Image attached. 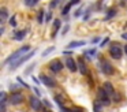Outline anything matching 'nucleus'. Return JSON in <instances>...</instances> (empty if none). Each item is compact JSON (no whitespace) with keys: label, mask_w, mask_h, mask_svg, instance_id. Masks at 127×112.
I'll return each mask as SVG.
<instances>
[{"label":"nucleus","mask_w":127,"mask_h":112,"mask_svg":"<svg viewBox=\"0 0 127 112\" xmlns=\"http://www.w3.org/2000/svg\"><path fill=\"white\" fill-rule=\"evenodd\" d=\"M29 52H30V46H29V45H25V46H22V48L17 49V51H15L14 53H11V55H10V56L7 57L6 60H4V63L14 62V60H17V59H19V57H22L23 55L29 53Z\"/></svg>","instance_id":"obj_1"},{"label":"nucleus","mask_w":127,"mask_h":112,"mask_svg":"<svg viewBox=\"0 0 127 112\" xmlns=\"http://www.w3.org/2000/svg\"><path fill=\"white\" fill-rule=\"evenodd\" d=\"M34 53H36V49H33V51H30L29 53H26V55H23L22 57H19V59H17V60H14V62H11V64H10V70L11 71H14V70H17L19 66H22L25 62H28L29 59H30L32 56H34Z\"/></svg>","instance_id":"obj_2"},{"label":"nucleus","mask_w":127,"mask_h":112,"mask_svg":"<svg viewBox=\"0 0 127 112\" xmlns=\"http://www.w3.org/2000/svg\"><path fill=\"white\" fill-rule=\"evenodd\" d=\"M97 98H98V101L102 105H109V103H111V96L105 92L104 87H100L98 89V92H97Z\"/></svg>","instance_id":"obj_3"},{"label":"nucleus","mask_w":127,"mask_h":112,"mask_svg":"<svg viewBox=\"0 0 127 112\" xmlns=\"http://www.w3.org/2000/svg\"><path fill=\"white\" fill-rule=\"evenodd\" d=\"M100 67H101V71L105 74V75H112L113 74V66L111 64L108 60H105V59H101L100 60Z\"/></svg>","instance_id":"obj_4"},{"label":"nucleus","mask_w":127,"mask_h":112,"mask_svg":"<svg viewBox=\"0 0 127 112\" xmlns=\"http://www.w3.org/2000/svg\"><path fill=\"white\" fill-rule=\"evenodd\" d=\"M109 53L111 56L113 57V59H120L122 57V48L120 45H118V44H112L109 48Z\"/></svg>","instance_id":"obj_5"},{"label":"nucleus","mask_w":127,"mask_h":112,"mask_svg":"<svg viewBox=\"0 0 127 112\" xmlns=\"http://www.w3.org/2000/svg\"><path fill=\"white\" fill-rule=\"evenodd\" d=\"M22 101H23V94L19 92H15L10 96V103H11L12 105H18V104H21Z\"/></svg>","instance_id":"obj_6"},{"label":"nucleus","mask_w":127,"mask_h":112,"mask_svg":"<svg viewBox=\"0 0 127 112\" xmlns=\"http://www.w3.org/2000/svg\"><path fill=\"white\" fill-rule=\"evenodd\" d=\"M49 68L51 71H53V73H59V71L63 70V63L60 62V60H52V62L49 63Z\"/></svg>","instance_id":"obj_7"},{"label":"nucleus","mask_w":127,"mask_h":112,"mask_svg":"<svg viewBox=\"0 0 127 112\" xmlns=\"http://www.w3.org/2000/svg\"><path fill=\"white\" fill-rule=\"evenodd\" d=\"M40 82L41 83H44L45 86H48V87H55V81H53L52 78H49L48 75H44V74H41L40 75Z\"/></svg>","instance_id":"obj_8"},{"label":"nucleus","mask_w":127,"mask_h":112,"mask_svg":"<svg viewBox=\"0 0 127 112\" xmlns=\"http://www.w3.org/2000/svg\"><path fill=\"white\" fill-rule=\"evenodd\" d=\"M29 100H30V107H32V109H33V111H41V107L42 105H41V101H40L38 98L32 96Z\"/></svg>","instance_id":"obj_9"},{"label":"nucleus","mask_w":127,"mask_h":112,"mask_svg":"<svg viewBox=\"0 0 127 112\" xmlns=\"http://www.w3.org/2000/svg\"><path fill=\"white\" fill-rule=\"evenodd\" d=\"M66 67L68 68L71 73H74V71H77V63H75V60L72 59L71 56H68V57H66Z\"/></svg>","instance_id":"obj_10"},{"label":"nucleus","mask_w":127,"mask_h":112,"mask_svg":"<svg viewBox=\"0 0 127 112\" xmlns=\"http://www.w3.org/2000/svg\"><path fill=\"white\" fill-rule=\"evenodd\" d=\"M78 70H79V73L82 74V75H88V68H86V64H85L82 57L78 59Z\"/></svg>","instance_id":"obj_11"},{"label":"nucleus","mask_w":127,"mask_h":112,"mask_svg":"<svg viewBox=\"0 0 127 112\" xmlns=\"http://www.w3.org/2000/svg\"><path fill=\"white\" fill-rule=\"evenodd\" d=\"M79 3H81V0H71V1H70L68 4L63 8V12H62V14H63V15H67V14H68V11H70V8L74 7V5H77V4H79Z\"/></svg>","instance_id":"obj_12"},{"label":"nucleus","mask_w":127,"mask_h":112,"mask_svg":"<svg viewBox=\"0 0 127 112\" xmlns=\"http://www.w3.org/2000/svg\"><path fill=\"white\" fill-rule=\"evenodd\" d=\"M102 87L105 89V92L108 93V94L112 97L113 94H115V90H113V86H112V83L111 82H104V85H102Z\"/></svg>","instance_id":"obj_13"},{"label":"nucleus","mask_w":127,"mask_h":112,"mask_svg":"<svg viewBox=\"0 0 127 112\" xmlns=\"http://www.w3.org/2000/svg\"><path fill=\"white\" fill-rule=\"evenodd\" d=\"M82 45H86V41L81 40V41H71V42L67 45V48L72 49V48H78V46H82Z\"/></svg>","instance_id":"obj_14"},{"label":"nucleus","mask_w":127,"mask_h":112,"mask_svg":"<svg viewBox=\"0 0 127 112\" xmlns=\"http://www.w3.org/2000/svg\"><path fill=\"white\" fill-rule=\"evenodd\" d=\"M25 36H26V30H19V32H15L14 40L21 41V40H23V38H25Z\"/></svg>","instance_id":"obj_15"},{"label":"nucleus","mask_w":127,"mask_h":112,"mask_svg":"<svg viewBox=\"0 0 127 112\" xmlns=\"http://www.w3.org/2000/svg\"><path fill=\"white\" fill-rule=\"evenodd\" d=\"M59 27H60V21H59V19H55V22H53V37H55V34L58 33Z\"/></svg>","instance_id":"obj_16"},{"label":"nucleus","mask_w":127,"mask_h":112,"mask_svg":"<svg viewBox=\"0 0 127 112\" xmlns=\"http://www.w3.org/2000/svg\"><path fill=\"white\" fill-rule=\"evenodd\" d=\"M55 100H56V103H58L59 105L62 107V108H63V103L66 101V100L63 98V96H60V94H56V96H55Z\"/></svg>","instance_id":"obj_17"},{"label":"nucleus","mask_w":127,"mask_h":112,"mask_svg":"<svg viewBox=\"0 0 127 112\" xmlns=\"http://www.w3.org/2000/svg\"><path fill=\"white\" fill-rule=\"evenodd\" d=\"M0 15H1V19H3V21L7 18V15H8V11H7L6 7H1V8H0Z\"/></svg>","instance_id":"obj_18"},{"label":"nucleus","mask_w":127,"mask_h":112,"mask_svg":"<svg viewBox=\"0 0 127 112\" xmlns=\"http://www.w3.org/2000/svg\"><path fill=\"white\" fill-rule=\"evenodd\" d=\"M115 15H116V8H111V10H108V14H107V16H105V19H109Z\"/></svg>","instance_id":"obj_19"},{"label":"nucleus","mask_w":127,"mask_h":112,"mask_svg":"<svg viewBox=\"0 0 127 112\" xmlns=\"http://www.w3.org/2000/svg\"><path fill=\"white\" fill-rule=\"evenodd\" d=\"M6 101H7V94H6V92H1L0 93V103L6 104Z\"/></svg>","instance_id":"obj_20"},{"label":"nucleus","mask_w":127,"mask_h":112,"mask_svg":"<svg viewBox=\"0 0 127 112\" xmlns=\"http://www.w3.org/2000/svg\"><path fill=\"white\" fill-rule=\"evenodd\" d=\"M37 1H38V0H25V4L28 5V7H33V5H36Z\"/></svg>","instance_id":"obj_21"},{"label":"nucleus","mask_w":127,"mask_h":112,"mask_svg":"<svg viewBox=\"0 0 127 112\" xmlns=\"http://www.w3.org/2000/svg\"><path fill=\"white\" fill-rule=\"evenodd\" d=\"M52 51H55V46H51V48H48V49H45L44 52H42V56H48V55L51 53Z\"/></svg>","instance_id":"obj_22"},{"label":"nucleus","mask_w":127,"mask_h":112,"mask_svg":"<svg viewBox=\"0 0 127 112\" xmlns=\"http://www.w3.org/2000/svg\"><path fill=\"white\" fill-rule=\"evenodd\" d=\"M93 109H94V112H102L101 111V105H100L98 103H94L93 104Z\"/></svg>","instance_id":"obj_23"},{"label":"nucleus","mask_w":127,"mask_h":112,"mask_svg":"<svg viewBox=\"0 0 127 112\" xmlns=\"http://www.w3.org/2000/svg\"><path fill=\"white\" fill-rule=\"evenodd\" d=\"M10 25H11L12 27L17 26V16H15V15H12L11 18H10Z\"/></svg>","instance_id":"obj_24"},{"label":"nucleus","mask_w":127,"mask_h":112,"mask_svg":"<svg viewBox=\"0 0 127 112\" xmlns=\"http://www.w3.org/2000/svg\"><path fill=\"white\" fill-rule=\"evenodd\" d=\"M42 19H44V11H40L38 12V23H42Z\"/></svg>","instance_id":"obj_25"},{"label":"nucleus","mask_w":127,"mask_h":112,"mask_svg":"<svg viewBox=\"0 0 127 112\" xmlns=\"http://www.w3.org/2000/svg\"><path fill=\"white\" fill-rule=\"evenodd\" d=\"M58 4H59V0H52V3L49 4V7H51V8H53V7H56Z\"/></svg>","instance_id":"obj_26"},{"label":"nucleus","mask_w":127,"mask_h":112,"mask_svg":"<svg viewBox=\"0 0 127 112\" xmlns=\"http://www.w3.org/2000/svg\"><path fill=\"white\" fill-rule=\"evenodd\" d=\"M108 42H109V38H104V40H102V42L100 44V46H105Z\"/></svg>","instance_id":"obj_27"},{"label":"nucleus","mask_w":127,"mask_h":112,"mask_svg":"<svg viewBox=\"0 0 127 112\" xmlns=\"http://www.w3.org/2000/svg\"><path fill=\"white\" fill-rule=\"evenodd\" d=\"M0 112H6V104L0 103Z\"/></svg>","instance_id":"obj_28"},{"label":"nucleus","mask_w":127,"mask_h":112,"mask_svg":"<svg viewBox=\"0 0 127 112\" xmlns=\"http://www.w3.org/2000/svg\"><path fill=\"white\" fill-rule=\"evenodd\" d=\"M72 112H83V108H81V107H75V108L72 109Z\"/></svg>","instance_id":"obj_29"},{"label":"nucleus","mask_w":127,"mask_h":112,"mask_svg":"<svg viewBox=\"0 0 127 112\" xmlns=\"http://www.w3.org/2000/svg\"><path fill=\"white\" fill-rule=\"evenodd\" d=\"M33 68H34V66H30V67H29V68H28V70H26V71H25V73H26V74H29V73H30V71H32V70H33Z\"/></svg>","instance_id":"obj_30"},{"label":"nucleus","mask_w":127,"mask_h":112,"mask_svg":"<svg viewBox=\"0 0 127 112\" xmlns=\"http://www.w3.org/2000/svg\"><path fill=\"white\" fill-rule=\"evenodd\" d=\"M18 82H21V83H22V85H23V86H25V87H29L28 85H26V83H25V82H23V81H22V79H21V78H18Z\"/></svg>","instance_id":"obj_31"},{"label":"nucleus","mask_w":127,"mask_h":112,"mask_svg":"<svg viewBox=\"0 0 127 112\" xmlns=\"http://www.w3.org/2000/svg\"><path fill=\"white\" fill-rule=\"evenodd\" d=\"M81 14H82V8H81V10H78L77 12H75V16H79Z\"/></svg>","instance_id":"obj_32"},{"label":"nucleus","mask_w":127,"mask_h":112,"mask_svg":"<svg viewBox=\"0 0 127 112\" xmlns=\"http://www.w3.org/2000/svg\"><path fill=\"white\" fill-rule=\"evenodd\" d=\"M67 30H68V26H66V27L63 29V34H66V33H67Z\"/></svg>","instance_id":"obj_33"},{"label":"nucleus","mask_w":127,"mask_h":112,"mask_svg":"<svg viewBox=\"0 0 127 112\" xmlns=\"http://www.w3.org/2000/svg\"><path fill=\"white\" fill-rule=\"evenodd\" d=\"M124 52H126V55H127V45H124Z\"/></svg>","instance_id":"obj_34"},{"label":"nucleus","mask_w":127,"mask_h":112,"mask_svg":"<svg viewBox=\"0 0 127 112\" xmlns=\"http://www.w3.org/2000/svg\"><path fill=\"white\" fill-rule=\"evenodd\" d=\"M42 112H52V111H49V109H44Z\"/></svg>","instance_id":"obj_35"}]
</instances>
